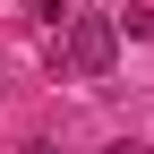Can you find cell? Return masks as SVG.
Returning <instances> with one entry per match:
<instances>
[{
	"label": "cell",
	"instance_id": "4",
	"mask_svg": "<svg viewBox=\"0 0 154 154\" xmlns=\"http://www.w3.org/2000/svg\"><path fill=\"white\" fill-rule=\"evenodd\" d=\"M103 154H146V146H103Z\"/></svg>",
	"mask_w": 154,
	"mask_h": 154
},
{
	"label": "cell",
	"instance_id": "2",
	"mask_svg": "<svg viewBox=\"0 0 154 154\" xmlns=\"http://www.w3.org/2000/svg\"><path fill=\"white\" fill-rule=\"evenodd\" d=\"M120 34H137V43H146V34H154V9H128V17H120Z\"/></svg>",
	"mask_w": 154,
	"mask_h": 154
},
{
	"label": "cell",
	"instance_id": "1",
	"mask_svg": "<svg viewBox=\"0 0 154 154\" xmlns=\"http://www.w3.org/2000/svg\"><path fill=\"white\" fill-rule=\"evenodd\" d=\"M111 60H120V17H60V34H51V69L103 77Z\"/></svg>",
	"mask_w": 154,
	"mask_h": 154
},
{
	"label": "cell",
	"instance_id": "3",
	"mask_svg": "<svg viewBox=\"0 0 154 154\" xmlns=\"http://www.w3.org/2000/svg\"><path fill=\"white\" fill-rule=\"evenodd\" d=\"M26 154H60V146H43V137H34V146H26Z\"/></svg>",
	"mask_w": 154,
	"mask_h": 154
}]
</instances>
